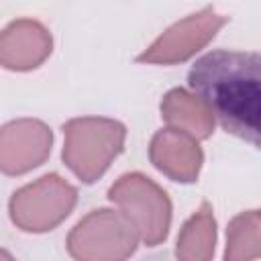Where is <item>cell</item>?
<instances>
[{
  "label": "cell",
  "instance_id": "obj_1",
  "mask_svg": "<svg viewBox=\"0 0 261 261\" xmlns=\"http://www.w3.org/2000/svg\"><path fill=\"white\" fill-rule=\"evenodd\" d=\"M188 86L220 126L259 147L261 135V57L255 51L216 49L188 71Z\"/></svg>",
  "mask_w": 261,
  "mask_h": 261
},
{
  "label": "cell",
  "instance_id": "obj_2",
  "mask_svg": "<svg viewBox=\"0 0 261 261\" xmlns=\"http://www.w3.org/2000/svg\"><path fill=\"white\" fill-rule=\"evenodd\" d=\"M63 163L84 181H98L122 153L126 126L106 116H77L63 124Z\"/></svg>",
  "mask_w": 261,
  "mask_h": 261
},
{
  "label": "cell",
  "instance_id": "obj_3",
  "mask_svg": "<svg viewBox=\"0 0 261 261\" xmlns=\"http://www.w3.org/2000/svg\"><path fill=\"white\" fill-rule=\"evenodd\" d=\"M108 200L135 224L139 241L157 247L169 234L171 200L167 192L141 171L120 175L108 188Z\"/></svg>",
  "mask_w": 261,
  "mask_h": 261
},
{
  "label": "cell",
  "instance_id": "obj_4",
  "mask_svg": "<svg viewBox=\"0 0 261 261\" xmlns=\"http://www.w3.org/2000/svg\"><path fill=\"white\" fill-rule=\"evenodd\" d=\"M139 232L120 212L98 208L88 212L67 234V253L84 261H120L137 251Z\"/></svg>",
  "mask_w": 261,
  "mask_h": 261
},
{
  "label": "cell",
  "instance_id": "obj_5",
  "mask_svg": "<svg viewBox=\"0 0 261 261\" xmlns=\"http://www.w3.org/2000/svg\"><path fill=\"white\" fill-rule=\"evenodd\" d=\"M77 204V190L59 173H47L18 188L8 202L14 226L24 232H47L61 224Z\"/></svg>",
  "mask_w": 261,
  "mask_h": 261
},
{
  "label": "cell",
  "instance_id": "obj_6",
  "mask_svg": "<svg viewBox=\"0 0 261 261\" xmlns=\"http://www.w3.org/2000/svg\"><path fill=\"white\" fill-rule=\"evenodd\" d=\"M226 22L228 16L218 14L212 6H206L165 29L141 55H137V61L153 65L184 63L202 51Z\"/></svg>",
  "mask_w": 261,
  "mask_h": 261
},
{
  "label": "cell",
  "instance_id": "obj_7",
  "mask_svg": "<svg viewBox=\"0 0 261 261\" xmlns=\"http://www.w3.org/2000/svg\"><path fill=\"white\" fill-rule=\"evenodd\" d=\"M53 133L37 118H18L0 126V171L22 175L51 155Z\"/></svg>",
  "mask_w": 261,
  "mask_h": 261
},
{
  "label": "cell",
  "instance_id": "obj_8",
  "mask_svg": "<svg viewBox=\"0 0 261 261\" xmlns=\"http://www.w3.org/2000/svg\"><path fill=\"white\" fill-rule=\"evenodd\" d=\"M149 159L157 171L179 184H194L204 163V151L196 137L186 130L165 126L157 130L149 145Z\"/></svg>",
  "mask_w": 261,
  "mask_h": 261
},
{
  "label": "cell",
  "instance_id": "obj_9",
  "mask_svg": "<svg viewBox=\"0 0 261 261\" xmlns=\"http://www.w3.org/2000/svg\"><path fill=\"white\" fill-rule=\"evenodd\" d=\"M51 51V33L39 20L18 18L0 31V65L10 71L37 69Z\"/></svg>",
  "mask_w": 261,
  "mask_h": 261
},
{
  "label": "cell",
  "instance_id": "obj_10",
  "mask_svg": "<svg viewBox=\"0 0 261 261\" xmlns=\"http://www.w3.org/2000/svg\"><path fill=\"white\" fill-rule=\"evenodd\" d=\"M159 110L167 126L186 130L198 141H204L214 133V116L210 114V110L200 98L184 88L169 90L163 96Z\"/></svg>",
  "mask_w": 261,
  "mask_h": 261
},
{
  "label": "cell",
  "instance_id": "obj_11",
  "mask_svg": "<svg viewBox=\"0 0 261 261\" xmlns=\"http://www.w3.org/2000/svg\"><path fill=\"white\" fill-rule=\"evenodd\" d=\"M214 245H216V220L210 202L204 200L200 208L184 222L177 237L175 257L184 261H208L214 255Z\"/></svg>",
  "mask_w": 261,
  "mask_h": 261
},
{
  "label": "cell",
  "instance_id": "obj_12",
  "mask_svg": "<svg viewBox=\"0 0 261 261\" xmlns=\"http://www.w3.org/2000/svg\"><path fill=\"white\" fill-rule=\"evenodd\" d=\"M259 228H261V216L259 210H247L237 214L226 228V261H241V259H257L261 255L259 247Z\"/></svg>",
  "mask_w": 261,
  "mask_h": 261
}]
</instances>
